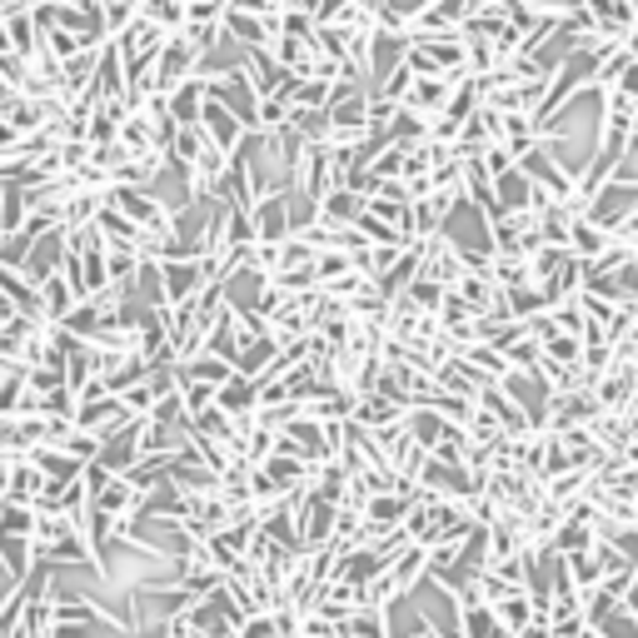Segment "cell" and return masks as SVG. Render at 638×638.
<instances>
[{
  "mask_svg": "<svg viewBox=\"0 0 638 638\" xmlns=\"http://www.w3.org/2000/svg\"><path fill=\"white\" fill-rule=\"evenodd\" d=\"M334 529H340V504L319 499L315 484H309V494L299 499V549H305V554L330 549L334 544Z\"/></svg>",
  "mask_w": 638,
  "mask_h": 638,
  "instance_id": "6da1fadb",
  "label": "cell"
},
{
  "mask_svg": "<svg viewBox=\"0 0 638 638\" xmlns=\"http://www.w3.org/2000/svg\"><path fill=\"white\" fill-rule=\"evenodd\" d=\"M589 220L599 230H609V235H618L624 225H634V220H638V189L634 185H618V180H614V185H603L599 195L589 200Z\"/></svg>",
  "mask_w": 638,
  "mask_h": 638,
  "instance_id": "7a4b0ae2",
  "label": "cell"
},
{
  "mask_svg": "<svg viewBox=\"0 0 638 638\" xmlns=\"http://www.w3.org/2000/svg\"><path fill=\"white\" fill-rule=\"evenodd\" d=\"M249 220H255V245H284V240H295V220H290V189H265Z\"/></svg>",
  "mask_w": 638,
  "mask_h": 638,
  "instance_id": "3957f363",
  "label": "cell"
},
{
  "mask_svg": "<svg viewBox=\"0 0 638 638\" xmlns=\"http://www.w3.org/2000/svg\"><path fill=\"white\" fill-rule=\"evenodd\" d=\"M0 539H11V544H30V539H36V508L0 504Z\"/></svg>",
  "mask_w": 638,
  "mask_h": 638,
  "instance_id": "277c9868",
  "label": "cell"
},
{
  "mask_svg": "<svg viewBox=\"0 0 638 638\" xmlns=\"http://www.w3.org/2000/svg\"><path fill=\"white\" fill-rule=\"evenodd\" d=\"M494 614H499V624H504L514 638H519L524 628H533V624H539V609H533V599H529V593H508V599L499 603Z\"/></svg>",
  "mask_w": 638,
  "mask_h": 638,
  "instance_id": "5b68a950",
  "label": "cell"
},
{
  "mask_svg": "<svg viewBox=\"0 0 638 638\" xmlns=\"http://www.w3.org/2000/svg\"><path fill=\"white\" fill-rule=\"evenodd\" d=\"M344 638H394V614H384V609H359V614L344 624Z\"/></svg>",
  "mask_w": 638,
  "mask_h": 638,
  "instance_id": "8992f818",
  "label": "cell"
},
{
  "mask_svg": "<svg viewBox=\"0 0 638 638\" xmlns=\"http://www.w3.org/2000/svg\"><path fill=\"white\" fill-rule=\"evenodd\" d=\"M624 609H628V614H634V618H638V579H634V589H628V593H624Z\"/></svg>",
  "mask_w": 638,
  "mask_h": 638,
  "instance_id": "52a82bcc",
  "label": "cell"
},
{
  "mask_svg": "<svg viewBox=\"0 0 638 638\" xmlns=\"http://www.w3.org/2000/svg\"><path fill=\"white\" fill-rule=\"evenodd\" d=\"M634 444H638V439H634Z\"/></svg>",
  "mask_w": 638,
  "mask_h": 638,
  "instance_id": "ba28073f",
  "label": "cell"
}]
</instances>
